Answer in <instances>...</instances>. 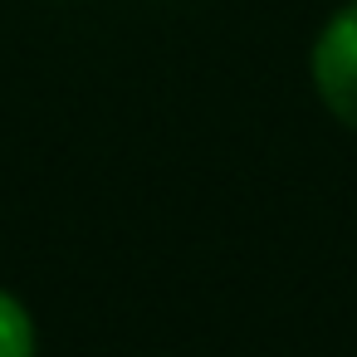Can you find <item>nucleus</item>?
Listing matches in <instances>:
<instances>
[{
  "instance_id": "1",
  "label": "nucleus",
  "mask_w": 357,
  "mask_h": 357,
  "mask_svg": "<svg viewBox=\"0 0 357 357\" xmlns=\"http://www.w3.org/2000/svg\"><path fill=\"white\" fill-rule=\"evenodd\" d=\"M308 79H313L318 103L347 132H357V0H342L313 35Z\"/></svg>"
},
{
  "instance_id": "2",
  "label": "nucleus",
  "mask_w": 357,
  "mask_h": 357,
  "mask_svg": "<svg viewBox=\"0 0 357 357\" xmlns=\"http://www.w3.org/2000/svg\"><path fill=\"white\" fill-rule=\"evenodd\" d=\"M0 357H40V323L30 303L0 284Z\"/></svg>"
}]
</instances>
